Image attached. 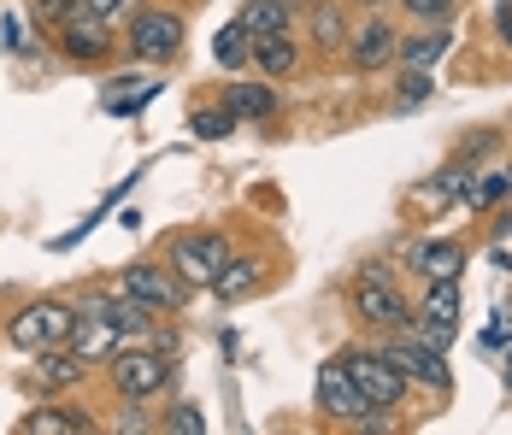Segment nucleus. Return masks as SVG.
Instances as JSON below:
<instances>
[{
    "label": "nucleus",
    "mask_w": 512,
    "mask_h": 435,
    "mask_svg": "<svg viewBox=\"0 0 512 435\" xmlns=\"http://www.w3.org/2000/svg\"><path fill=\"white\" fill-rule=\"evenodd\" d=\"M106 377H112V388H118V400H154L159 388H171V377H177V353H159V347H118L112 359H106Z\"/></svg>",
    "instance_id": "f257e3e1"
},
{
    "label": "nucleus",
    "mask_w": 512,
    "mask_h": 435,
    "mask_svg": "<svg viewBox=\"0 0 512 435\" xmlns=\"http://www.w3.org/2000/svg\"><path fill=\"white\" fill-rule=\"evenodd\" d=\"M342 365H348V377L354 388L365 394V406H377V412H395L401 400H407V377H401V365L383 353V347H354V353H342Z\"/></svg>",
    "instance_id": "f03ea898"
},
{
    "label": "nucleus",
    "mask_w": 512,
    "mask_h": 435,
    "mask_svg": "<svg viewBox=\"0 0 512 435\" xmlns=\"http://www.w3.org/2000/svg\"><path fill=\"white\" fill-rule=\"evenodd\" d=\"M183 36H189L183 12H171V6H142V12L130 18V36H124V48L136 53L142 65H171V59L183 53Z\"/></svg>",
    "instance_id": "7ed1b4c3"
},
{
    "label": "nucleus",
    "mask_w": 512,
    "mask_h": 435,
    "mask_svg": "<svg viewBox=\"0 0 512 435\" xmlns=\"http://www.w3.org/2000/svg\"><path fill=\"white\" fill-rule=\"evenodd\" d=\"M348 300H354V318H359V324H371V330H383V336H389V330H407V324H412L407 294L395 289V277H389V271H365Z\"/></svg>",
    "instance_id": "20e7f679"
},
{
    "label": "nucleus",
    "mask_w": 512,
    "mask_h": 435,
    "mask_svg": "<svg viewBox=\"0 0 512 435\" xmlns=\"http://www.w3.org/2000/svg\"><path fill=\"white\" fill-rule=\"evenodd\" d=\"M71 324H77V312H71L65 300H30V306L6 324V341H12V347H24V353L65 347V341H71Z\"/></svg>",
    "instance_id": "39448f33"
},
{
    "label": "nucleus",
    "mask_w": 512,
    "mask_h": 435,
    "mask_svg": "<svg viewBox=\"0 0 512 435\" xmlns=\"http://www.w3.org/2000/svg\"><path fill=\"white\" fill-rule=\"evenodd\" d=\"M224 265H230V242L212 236V230H195V236H177V242H171V271H177L189 289H212Z\"/></svg>",
    "instance_id": "423d86ee"
},
{
    "label": "nucleus",
    "mask_w": 512,
    "mask_h": 435,
    "mask_svg": "<svg viewBox=\"0 0 512 435\" xmlns=\"http://www.w3.org/2000/svg\"><path fill=\"white\" fill-rule=\"evenodd\" d=\"M383 353L401 365V377H407V383H424V388H436V394H448V388H454L448 365H442V347H424V341L407 336V330H389V336H383Z\"/></svg>",
    "instance_id": "0eeeda50"
},
{
    "label": "nucleus",
    "mask_w": 512,
    "mask_h": 435,
    "mask_svg": "<svg viewBox=\"0 0 512 435\" xmlns=\"http://www.w3.org/2000/svg\"><path fill=\"white\" fill-rule=\"evenodd\" d=\"M59 18H65V24H59V48H65V59L95 65V59L112 53V30H106V18H101V12H89L83 0H71Z\"/></svg>",
    "instance_id": "6e6552de"
},
{
    "label": "nucleus",
    "mask_w": 512,
    "mask_h": 435,
    "mask_svg": "<svg viewBox=\"0 0 512 435\" xmlns=\"http://www.w3.org/2000/svg\"><path fill=\"white\" fill-rule=\"evenodd\" d=\"M118 289L130 294V300H142L148 312H183L189 306V283L171 265H130Z\"/></svg>",
    "instance_id": "1a4fd4ad"
},
{
    "label": "nucleus",
    "mask_w": 512,
    "mask_h": 435,
    "mask_svg": "<svg viewBox=\"0 0 512 435\" xmlns=\"http://www.w3.org/2000/svg\"><path fill=\"white\" fill-rule=\"evenodd\" d=\"M395 48H401V30L383 24V18H365L359 30H348V59H354L359 71H389Z\"/></svg>",
    "instance_id": "9d476101"
},
{
    "label": "nucleus",
    "mask_w": 512,
    "mask_h": 435,
    "mask_svg": "<svg viewBox=\"0 0 512 435\" xmlns=\"http://www.w3.org/2000/svg\"><path fill=\"white\" fill-rule=\"evenodd\" d=\"M83 365H106L118 347H124V330L112 324V318H101V312H77V324H71V341H65Z\"/></svg>",
    "instance_id": "9b49d317"
},
{
    "label": "nucleus",
    "mask_w": 512,
    "mask_h": 435,
    "mask_svg": "<svg viewBox=\"0 0 512 435\" xmlns=\"http://www.w3.org/2000/svg\"><path fill=\"white\" fill-rule=\"evenodd\" d=\"M318 406H324L330 418H342V424H359V418H371V406H365V394L354 388V377H348V365H342V359L318 371Z\"/></svg>",
    "instance_id": "f8f14e48"
},
{
    "label": "nucleus",
    "mask_w": 512,
    "mask_h": 435,
    "mask_svg": "<svg viewBox=\"0 0 512 435\" xmlns=\"http://www.w3.org/2000/svg\"><path fill=\"white\" fill-rule=\"evenodd\" d=\"M248 65H254L265 83H283V77L301 65V48H295L289 30H271V36H254V59H248Z\"/></svg>",
    "instance_id": "ddd939ff"
},
{
    "label": "nucleus",
    "mask_w": 512,
    "mask_h": 435,
    "mask_svg": "<svg viewBox=\"0 0 512 435\" xmlns=\"http://www.w3.org/2000/svg\"><path fill=\"white\" fill-rule=\"evenodd\" d=\"M224 112H230L236 124H242V118H271V112H277V89H271L265 77H259V83H230V89H224Z\"/></svg>",
    "instance_id": "4468645a"
},
{
    "label": "nucleus",
    "mask_w": 512,
    "mask_h": 435,
    "mask_svg": "<svg viewBox=\"0 0 512 435\" xmlns=\"http://www.w3.org/2000/svg\"><path fill=\"white\" fill-rule=\"evenodd\" d=\"M89 312H101V318H112L124 336H148V324H154V312L142 306V300H130V294H101V300H89Z\"/></svg>",
    "instance_id": "2eb2a0df"
},
{
    "label": "nucleus",
    "mask_w": 512,
    "mask_h": 435,
    "mask_svg": "<svg viewBox=\"0 0 512 435\" xmlns=\"http://www.w3.org/2000/svg\"><path fill=\"white\" fill-rule=\"evenodd\" d=\"M412 271L430 283V277H460L465 271V247L460 242H418L412 247Z\"/></svg>",
    "instance_id": "dca6fc26"
},
{
    "label": "nucleus",
    "mask_w": 512,
    "mask_h": 435,
    "mask_svg": "<svg viewBox=\"0 0 512 435\" xmlns=\"http://www.w3.org/2000/svg\"><path fill=\"white\" fill-rule=\"evenodd\" d=\"M448 42H454V36H448L442 24H430V30H418V36H401L395 59H401V65H412V71H430V65L448 53Z\"/></svg>",
    "instance_id": "f3484780"
},
{
    "label": "nucleus",
    "mask_w": 512,
    "mask_h": 435,
    "mask_svg": "<svg viewBox=\"0 0 512 435\" xmlns=\"http://www.w3.org/2000/svg\"><path fill=\"white\" fill-rule=\"evenodd\" d=\"M36 371H42V383L48 388H77L89 365H83L71 347H42V353H36Z\"/></svg>",
    "instance_id": "a211bd4d"
},
{
    "label": "nucleus",
    "mask_w": 512,
    "mask_h": 435,
    "mask_svg": "<svg viewBox=\"0 0 512 435\" xmlns=\"http://www.w3.org/2000/svg\"><path fill=\"white\" fill-rule=\"evenodd\" d=\"M83 430H95V418H83L77 406H48V412L24 418V435H83Z\"/></svg>",
    "instance_id": "6ab92c4d"
},
{
    "label": "nucleus",
    "mask_w": 512,
    "mask_h": 435,
    "mask_svg": "<svg viewBox=\"0 0 512 435\" xmlns=\"http://www.w3.org/2000/svg\"><path fill=\"white\" fill-rule=\"evenodd\" d=\"M312 48L318 53H348V18L324 0V6H312Z\"/></svg>",
    "instance_id": "aec40b11"
},
{
    "label": "nucleus",
    "mask_w": 512,
    "mask_h": 435,
    "mask_svg": "<svg viewBox=\"0 0 512 435\" xmlns=\"http://www.w3.org/2000/svg\"><path fill=\"white\" fill-rule=\"evenodd\" d=\"M212 59H218L224 71H242V65L254 59V36L242 30V18H230V24L218 30V42H212Z\"/></svg>",
    "instance_id": "412c9836"
},
{
    "label": "nucleus",
    "mask_w": 512,
    "mask_h": 435,
    "mask_svg": "<svg viewBox=\"0 0 512 435\" xmlns=\"http://www.w3.org/2000/svg\"><path fill=\"white\" fill-rule=\"evenodd\" d=\"M242 30L248 36H271V30H289V0H248L242 12Z\"/></svg>",
    "instance_id": "4be33fe9"
},
{
    "label": "nucleus",
    "mask_w": 512,
    "mask_h": 435,
    "mask_svg": "<svg viewBox=\"0 0 512 435\" xmlns=\"http://www.w3.org/2000/svg\"><path fill=\"white\" fill-rule=\"evenodd\" d=\"M424 318H442V324L460 318V277H430L424 283Z\"/></svg>",
    "instance_id": "5701e85b"
},
{
    "label": "nucleus",
    "mask_w": 512,
    "mask_h": 435,
    "mask_svg": "<svg viewBox=\"0 0 512 435\" xmlns=\"http://www.w3.org/2000/svg\"><path fill=\"white\" fill-rule=\"evenodd\" d=\"M212 289L224 294V300H242V294H254V289H259V259H242V265H224Z\"/></svg>",
    "instance_id": "b1692460"
},
{
    "label": "nucleus",
    "mask_w": 512,
    "mask_h": 435,
    "mask_svg": "<svg viewBox=\"0 0 512 435\" xmlns=\"http://www.w3.org/2000/svg\"><path fill=\"white\" fill-rule=\"evenodd\" d=\"M189 130H195L201 142H218V136H230V130H236V118H230L224 106H201V112H189Z\"/></svg>",
    "instance_id": "393cba45"
},
{
    "label": "nucleus",
    "mask_w": 512,
    "mask_h": 435,
    "mask_svg": "<svg viewBox=\"0 0 512 435\" xmlns=\"http://www.w3.org/2000/svg\"><path fill=\"white\" fill-rule=\"evenodd\" d=\"M465 206H477V212H489V206H495V200H501V194H507V177H501V171H483V177H477V183H465Z\"/></svg>",
    "instance_id": "a878e982"
},
{
    "label": "nucleus",
    "mask_w": 512,
    "mask_h": 435,
    "mask_svg": "<svg viewBox=\"0 0 512 435\" xmlns=\"http://www.w3.org/2000/svg\"><path fill=\"white\" fill-rule=\"evenodd\" d=\"M436 95V83H430V71H412V65H401V106H418V100Z\"/></svg>",
    "instance_id": "bb28decb"
},
{
    "label": "nucleus",
    "mask_w": 512,
    "mask_h": 435,
    "mask_svg": "<svg viewBox=\"0 0 512 435\" xmlns=\"http://www.w3.org/2000/svg\"><path fill=\"white\" fill-rule=\"evenodd\" d=\"M401 6H407V12L418 18V24H448L460 0H401Z\"/></svg>",
    "instance_id": "cd10ccee"
},
{
    "label": "nucleus",
    "mask_w": 512,
    "mask_h": 435,
    "mask_svg": "<svg viewBox=\"0 0 512 435\" xmlns=\"http://www.w3.org/2000/svg\"><path fill=\"white\" fill-rule=\"evenodd\" d=\"M159 430H171V435H201V430H206V418L195 412V406H171V418H165Z\"/></svg>",
    "instance_id": "c85d7f7f"
},
{
    "label": "nucleus",
    "mask_w": 512,
    "mask_h": 435,
    "mask_svg": "<svg viewBox=\"0 0 512 435\" xmlns=\"http://www.w3.org/2000/svg\"><path fill=\"white\" fill-rule=\"evenodd\" d=\"M112 430H154V424H148V412H136V400H130V412H124V418H118V424H112Z\"/></svg>",
    "instance_id": "c756f323"
},
{
    "label": "nucleus",
    "mask_w": 512,
    "mask_h": 435,
    "mask_svg": "<svg viewBox=\"0 0 512 435\" xmlns=\"http://www.w3.org/2000/svg\"><path fill=\"white\" fill-rule=\"evenodd\" d=\"M83 6H89V12H101V18H112V12H124L130 0H83Z\"/></svg>",
    "instance_id": "7c9ffc66"
},
{
    "label": "nucleus",
    "mask_w": 512,
    "mask_h": 435,
    "mask_svg": "<svg viewBox=\"0 0 512 435\" xmlns=\"http://www.w3.org/2000/svg\"><path fill=\"white\" fill-rule=\"evenodd\" d=\"M42 6H48V12H65V6H71V0H42Z\"/></svg>",
    "instance_id": "2f4dec72"
},
{
    "label": "nucleus",
    "mask_w": 512,
    "mask_h": 435,
    "mask_svg": "<svg viewBox=\"0 0 512 435\" xmlns=\"http://www.w3.org/2000/svg\"><path fill=\"white\" fill-rule=\"evenodd\" d=\"M501 177H507V194H512V165H507V171H501Z\"/></svg>",
    "instance_id": "473e14b6"
},
{
    "label": "nucleus",
    "mask_w": 512,
    "mask_h": 435,
    "mask_svg": "<svg viewBox=\"0 0 512 435\" xmlns=\"http://www.w3.org/2000/svg\"><path fill=\"white\" fill-rule=\"evenodd\" d=\"M359 6H371V12H377V6H383V0H359Z\"/></svg>",
    "instance_id": "72a5a7b5"
}]
</instances>
